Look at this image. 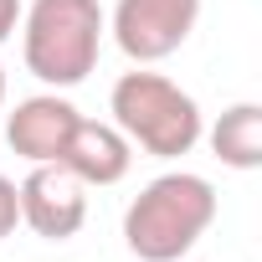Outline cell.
I'll return each mask as SVG.
<instances>
[{"instance_id": "3", "label": "cell", "mask_w": 262, "mask_h": 262, "mask_svg": "<svg viewBox=\"0 0 262 262\" xmlns=\"http://www.w3.org/2000/svg\"><path fill=\"white\" fill-rule=\"evenodd\" d=\"M108 113H113V123H118V134H123L128 144H139L144 155H155V160H180V155H190V149L201 144V134H206L201 103H195L180 82H170L165 72H144V67L123 72V77L113 82Z\"/></svg>"}, {"instance_id": "9", "label": "cell", "mask_w": 262, "mask_h": 262, "mask_svg": "<svg viewBox=\"0 0 262 262\" xmlns=\"http://www.w3.org/2000/svg\"><path fill=\"white\" fill-rule=\"evenodd\" d=\"M21 226V195H16V180L0 175V242Z\"/></svg>"}, {"instance_id": "7", "label": "cell", "mask_w": 262, "mask_h": 262, "mask_svg": "<svg viewBox=\"0 0 262 262\" xmlns=\"http://www.w3.org/2000/svg\"><path fill=\"white\" fill-rule=\"evenodd\" d=\"M57 165H67L82 185H118L134 165V144L118 134V123H98V118H77V128L67 134Z\"/></svg>"}, {"instance_id": "8", "label": "cell", "mask_w": 262, "mask_h": 262, "mask_svg": "<svg viewBox=\"0 0 262 262\" xmlns=\"http://www.w3.org/2000/svg\"><path fill=\"white\" fill-rule=\"evenodd\" d=\"M211 155L231 170H257L262 165V108L257 103H231L211 123Z\"/></svg>"}, {"instance_id": "11", "label": "cell", "mask_w": 262, "mask_h": 262, "mask_svg": "<svg viewBox=\"0 0 262 262\" xmlns=\"http://www.w3.org/2000/svg\"><path fill=\"white\" fill-rule=\"evenodd\" d=\"M0 103H6V67H0Z\"/></svg>"}, {"instance_id": "1", "label": "cell", "mask_w": 262, "mask_h": 262, "mask_svg": "<svg viewBox=\"0 0 262 262\" xmlns=\"http://www.w3.org/2000/svg\"><path fill=\"white\" fill-rule=\"evenodd\" d=\"M216 221V185L190 170L149 180L123 211V242L139 262H180Z\"/></svg>"}, {"instance_id": "10", "label": "cell", "mask_w": 262, "mask_h": 262, "mask_svg": "<svg viewBox=\"0 0 262 262\" xmlns=\"http://www.w3.org/2000/svg\"><path fill=\"white\" fill-rule=\"evenodd\" d=\"M21 0H0V47H6L11 36H16V26H21Z\"/></svg>"}, {"instance_id": "6", "label": "cell", "mask_w": 262, "mask_h": 262, "mask_svg": "<svg viewBox=\"0 0 262 262\" xmlns=\"http://www.w3.org/2000/svg\"><path fill=\"white\" fill-rule=\"evenodd\" d=\"M77 118H82V113H77L62 93H36V98H21L16 113L6 118V139H11V149H16L21 160H31V165H57L67 134L77 128Z\"/></svg>"}, {"instance_id": "2", "label": "cell", "mask_w": 262, "mask_h": 262, "mask_svg": "<svg viewBox=\"0 0 262 262\" xmlns=\"http://www.w3.org/2000/svg\"><path fill=\"white\" fill-rule=\"evenodd\" d=\"M108 16L98 0H31L21 11L26 72L47 88H77L98 67Z\"/></svg>"}, {"instance_id": "5", "label": "cell", "mask_w": 262, "mask_h": 262, "mask_svg": "<svg viewBox=\"0 0 262 262\" xmlns=\"http://www.w3.org/2000/svg\"><path fill=\"white\" fill-rule=\"evenodd\" d=\"M16 195H21V221L41 242H67L88 221V185L67 165H31Z\"/></svg>"}, {"instance_id": "4", "label": "cell", "mask_w": 262, "mask_h": 262, "mask_svg": "<svg viewBox=\"0 0 262 262\" xmlns=\"http://www.w3.org/2000/svg\"><path fill=\"white\" fill-rule=\"evenodd\" d=\"M195 21H201V0H118L108 31L128 62L149 67L175 57L190 41Z\"/></svg>"}]
</instances>
